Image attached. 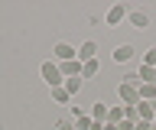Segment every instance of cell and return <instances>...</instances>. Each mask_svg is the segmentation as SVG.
Returning a JSON list of instances; mask_svg holds the SVG:
<instances>
[{
    "mask_svg": "<svg viewBox=\"0 0 156 130\" xmlns=\"http://www.w3.org/2000/svg\"><path fill=\"white\" fill-rule=\"evenodd\" d=\"M117 94L124 101V107H136V104H140V85H136V81H120V85H117Z\"/></svg>",
    "mask_w": 156,
    "mask_h": 130,
    "instance_id": "obj_1",
    "label": "cell"
},
{
    "mask_svg": "<svg viewBox=\"0 0 156 130\" xmlns=\"http://www.w3.org/2000/svg\"><path fill=\"white\" fill-rule=\"evenodd\" d=\"M42 81H46L49 88H62L65 85V78H62V72H58V62L55 59H49V62H42Z\"/></svg>",
    "mask_w": 156,
    "mask_h": 130,
    "instance_id": "obj_2",
    "label": "cell"
},
{
    "mask_svg": "<svg viewBox=\"0 0 156 130\" xmlns=\"http://www.w3.org/2000/svg\"><path fill=\"white\" fill-rule=\"evenodd\" d=\"M127 13H130V10H127L124 3H114V7H107V13H104V23H107V26H120V23L127 20Z\"/></svg>",
    "mask_w": 156,
    "mask_h": 130,
    "instance_id": "obj_3",
    "label": "cell"
},
{
    "mask_svg": "<svg viewBox=\"0 0 156 130\" xmlns=\"http://www.w3.org/2000/svg\"><path fill=\"white\" fill-rule=\"evenodd\" d=\"M52 55H55V62H72V59H78V49L68 46V42H55Z\"/></svg>",
    "mask_w": 156,
    "mask_h": 130,
    "instance_id": "obj_4",
    "label": "cell"
},
{
    "mask_svg": "<svg viewBox=\"0 0 156 130\" xmlns=\"http://www.w3.org/2000/svg\"><path fill=\"white\" fill-rule=\"evenodd\" d=\"M127 20H130L133 30H150V13H146V10H130Z\"/></svg>",
    "mask_w": 156,
    "mask_h": 130,
    "instance_id": "obj_5",
    "label": "cell"
},
{
    "mask_svg": "<svg viewBox=\"0 0 156 130\" xmlns=\"http://www.w3.org/2000/svg\"><path fill=\"white\" fill-rule=\"evenodd\" d=\"M58 72H62V78H78V75H81V62H78V59L58 62Z\"/></svg>",
    "mask_w": 156,
    "mask_h": 130,
    "instance_id": "obj_6",
    "label": "cell"
},
{
    "mask_svg": "<svg viewBox=\"0 0 156 130\" xmlns=\"http://www.w3.org/2000/svg\"><path fill=\"white\" fill-rule=\"evenodd\" d=\"M91 59H98V42H81L78 46V62H91Z\"/></svg>",
    "mask_w": 156,
    "mask_h": 130,
    "instance_id": "obj_7",
    "label": "cell"
},
{
    "mask_svg": "<svg viewBox=\"0 0 156 130\" xmlns=\"http://www.w3.org/2000/svg\"><path fill=\"white\" fill-rule=\"evenodd\" d=\"M136 117H140V120H150V124H156V104H150V101H140V104H136Z\"/></svg>",
    "mask_w": 156,
    "mask_h": 130,
    "instance_id": "obj_8",
    "label": "cell"
},
{
    "mask_svg": "<svg viewBox=\"0 0 156 130\" xmlns=\"http://www.w3.org/2000/svg\"><path fill=\"white\" fill-rule=\"evenodd\" d=\"M136 78H140V85H156V69L153 65H140L136 69Z\"/></svg>",
    "mask_w": 156,
    "mask_h": 130,
    "instance_id": "obj_9",
    "label": "cell"
},
{
    "mask_svg": "<svg viewBox=\"0 0 156 130\" xmlns=\"http://www.w3.org/2000/svg\"><path fill=\"white\" fill-rule=\"evenodd\" d=\"M107 104L104 101H94V104H91V120H98V124H107Z\"/></svg>",
    "mask_w": 156,
    "mask_h": 130,
    "instance_id": "obj_10",
    "label": "cell"
},
{
    "mask_svg": "<svg viewBox=\"0 0 156 130\" xmlns=\"http://www.w3.org/2000/svg\"><path fill=\"white\" fill-rule=\"evenodd\" d=\"M130 59H133V46H130V42H124V46H117V49H114V62L124 65V62H130Z\"/></svg>",
    "mask_w": 156,
    "mask_h": 130,
    "instance_id": "obj_11",
    "label": "cell"
},
{
    "mask_svg": "<svg viewBox=\"0 0 156 130\" xmlns=\"http://www.w3.org/2000/svg\"><path fill=\"white\" fill-rule=\"evenodd\" d=\"M98 72H101V62L91 59V62H81V78H94Z\"/></svg>",
    "mask_w": 156,
    "mask_h": 130,
    "instance_id": "obj_12",
    "label": "cell"
},
{
    "mask_svg": "<svg viewBox=\"0 0 156 130\" xmlns=\"http://www.w3.org/2000/svg\"><path fill=\"white\" fill-rule=\"evenodd\" d=\"M140 101H156V85H140Z\"/></svg>",
    "mask_w": 156,
    "mask_h": 130,
    "instance_id": "obj_13",
    "label": "cell"
},
{
    "mask_svg": "<svg viewBox=\"0 0 156 130\" xmlns=\"http://www.w3.org/2000/svg\"><path fill=\"white\" fill-rule=\"evenodd\" d=\"M62 88H65L68 94H78V91H81V75H78V78H65V85H62Z\"/></svg>",
    "mask_w": 156,
    "mask_h": 130,
    "instance_id": "obj_14",
    "label": "cell"
},
{
    "mask_svg": "<svg viewBox=\"0 0 156 130\" xmlns=\"http://www.w3.org/2000/svg\"><path fill=\"white\" fill-rule=\"evenodd\" d=\"M91 124H94L91 114H78V117H75V130H91Z\"/></svg>",
    "mask_w": 156,
    "mask_h": 130,
    "instance_id": "obj_15",
    "label": "cell"
},
{
    "mask_svg": "<svg viewBox=\"0 0 156 130\" xmlns=\"http://www.w3.org/2000/svg\"><path fill=\"white\" fill-rule=\"evenodd\" d=\"M52 101H55V104H68V101H72V94H68L65 88H52Z\"/></svg>",
    "mask_w": 156,
    "mask_h": 130,
    "instance_id": "obj_16",
    "label": "cell"
},
{
    "mask_svg": "<svg viewBox=\"0 0 156 130\" xmlns=\"http://www.w3.org/2000/svg\"><path fill=\"white\" fill-rule=\"evenodd\" d=\"M120 120H124V104H120V107H111V111H107V124H120Z\"/></svg>",
    "mask_w": 156,
    "mask_h": 130,
    "instance_id": "obj_17",
    "label": "cell"
},
{
    "mask_svg": "<svg viewBox=\"0 0 156 130\" xmlns=\"http://www.w3.org/2000/svg\"><path fill=\"white\" fill-rule=\"evenodd\" d=\"M55 130H75V120H68V117H62L55 124Z\"/></svg>",
    "mask_w": 156,
    "mask_h": 130,
    "instance_id": "obj_18",
    "label": "cell"
},
{
    "mask_svg": "<svg viewBox=\"0 0 156 130\" xmlns=\"http://www.w3.org/2000/svg\"><path fill=\"white\" fill-rule=\"evenodd\" d=\"M143 65H153V69H156V46H153V49H150V52H146V59H143Z\"/></svg>",
    "mask_w": 156,
    "mask_h": 130,
    "instance_id": "obj_19",
    "label": "cell"
},
{
    "mask_svg": "<svg viewBox=\"0 0 156 130\" xmlns=\"http://www.w3.org/2000/svg\"><path fill=\"white\" fill-rule=\"evenodd\" d=\"M133 130H153V124H150V120H136V127Z\"/></svg>",
    "mask_w": 156,
    "mask_h": 130,
    "instance_id": "obj_20",
    "label": "cell"
},
{
    "mask_svg": "<svg viewBox=\"0 0 156 130\" xmlns=\"http://www.w3.org/2000/svg\"><path fill=\"white\" fill-rule=\"evenodd\" d=\"M104 130H117V124H104Z\"/></svg>",
    "mask_w": 156,
    "mask_h": 130,
    "instance_id": "obj_21",
    "label": "cell"
}]
</instances>
